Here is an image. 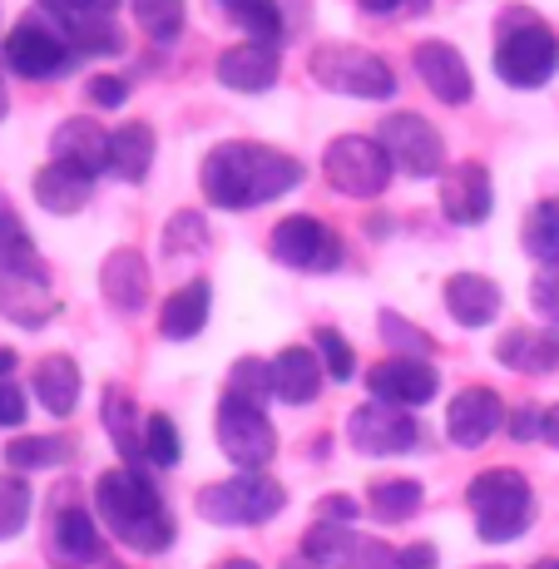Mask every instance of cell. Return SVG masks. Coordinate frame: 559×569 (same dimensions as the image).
Instances as JSON below:
<instances>
[{
    "mask_svg": "<svg viewBox=\"0 0 559 569\" xmlns=\"http://www.w3.org/2000/svg\"><path fill=\"white\" fill-rule=\"evenodd\" d=\"M302 163L292 154H278L268 144H253V139H233V144H213L203 159V199L213 208H258L272 203L282 193H292L302 183Z\"/></svg>",
    "mask_w": 559,
    "mask_h": 569,
    "instance_id": "6da1fadb",
    "label": "cell"
},
{
    "mask_svg": "<svg viewBox=\"0 0 559 569\" xmlns=\"http://www.w3.org/2000/svg\"><path fill=\"white\" fill-rule=\"evenodd\" d=\"M506 431L515 436V441H545V411L525 401V407H515L506 416Z\"/></svg>",
    "mask_w": 559,
    "mask_h": 569,
    "instance_id": "f6af8a7d",
    "label": "cell"
},
{
    "mask_svg": "<svg viewBox=\"0 0 559 569\" xmlns=\"http://www.w3.org/2000/svg\"><path fill=\"white\" fill-rule=\"evenodd\" d=\"M134 20L149 40L159 46H173L183 36V20H189V6L183 0H134Z\"/></svg>",
    "mask_w": 559,
    "mask_h": 569,
    "instance_id": "8d00e7d4",
    "label": "cell"
},
{
    "mask_svg": "<svg viewBox=\"0 0 559 569\" xmlns=\"http://www.w3.org/2000/svg\"><path fill=\"white\" fill-rule=\"evenodd\" d=\"M114 6L119 0H40V10H50V16H60V20H90V16L109 20Z\"/></svg>",
    "mask_w": 559,
    "mask_h": 569,
    "instance_id": "ee69618b",
    "label": "cell"
},
{
    "mask_svg": "<svg viewBox=\"0 0 559 569\" xmlns=\"http://www.w3.org/2000/svg\"><path fill=\"white\" fill-rule=\"evenodd\" d=\"M441 565V555H436V545L416 540V545H401L397 550V569H436Z\"/></svg>",
    "mask_w": 559,
    "mask_h": 569,
    "instance_id": "681fc988",
    "label": "cell"
},
{
    "mask_svg": "<svg viewBox=\"0 0 559 569\" xmlns=\"http://www.w3.org/2000/svg\"><path fill=\"white\" fill-rule=\"evenodd\" d=\"M367 16H421L431 10V0H357Z\"/></svg>",
    "mask_w": 559,
    "mask_h": 569,
    "instance_id": "c3c4849f",
    "label": "cell"
},
{
    "mask_svg": "<svg viewBox=\"0 0 559 569\" xmlns=\"http://www.w3.org/2000/svg\"><path fill=\"white\" fill-rule=\"evenodd\" d=\"M218 451L228 456L238 470H268V461L278 456V431L268 421V407H253V401L223 391L218 401Z\"/></svg>",
    "mask_w": 559,
    "mask_h": 569,
    "instance_id": "ba28073f",
    "label": "cell"
},
{
    "mask_svg": "<svg viewBox=\"0 0 559 569\" xmlns=\"http://www.w3.org/2000/svg\"><path fill=\"white\" fill-rule=\"evenodd\" d=\"M183 248H193V253H199V248H208V228H203V218H199V213H179V218L169 223V238H163V253L179 258Z\"/></svg>",
    "mask_w": 559,
    "mask_h": 569,
    "instance_id": "b9f144b4",
    "label": "cell"
},
{
    "mask_svg": "<svg viewBox=\"0 0 559 569\" xmlns=\"http://www.w3.org/2000/svg\"><path fill=\"white\" fill-rule=\"evenodd\" d=\"M530 302H535V312H540L545 322L559 327V262L555 268H540V278L530 282Z\"/></svg>",
    "mask_w": 559,
    "mask_h": 569,
    "instance_id": "7bdbcfd3",
    "label": "cell"
},
{
    "mask_svg": "<svg viewBox=\"0 0 559 569\" xmlns=\"http://www.w3.org/2000/svg\"><path fill=\"white\" fill-rule=\"evenodd\" d=\"M377 139H381V149H387L391 169L411 173V179H436L446 163V139L436 134V124H426L411 109H397V114L381 119Z\"/></svg>",
    "mask_w": 559,
    "mask_h": 569,
    "instance_id": "4fadbf2b",
    "label": "cell"
},
{
    "mask_svg": "<svg viewBox=\"0 0 559 569\" xmlns=\"http://www.w3.org/2000/svg\"><path fill=\"white\" fill-rule=\"evenodd\" d=\"M54 312H60V302H54L46 278H30V272H0V317H6V322L36 332V327L54 322Z\"/></svg>",
    "mask_w": 559,
    "mask_h": 569,
    "instance_id": "603a6c76",
    "label": "cell"
},
{
    "mask_svg": "<svg viewBox=\"0 0 559 569\" xmlns=\"http://www.w3.org/2000/svg\"><path fill=\"white\" fill-rule=\"evenodd\" d=\"M10 114V94H6V74H0V119Z\"/></svg>",
    "mask_w": 559,
    "mask_h": 569,
    "instance_id": "11a10c76",
    "label": "cell"
},
{
    "mask_svg": "<svg viewBox=\"0 0 559 569\" xmlns=\"http://www.w3.org/2000/svg\"><path fill=\"white\" fill-rule=\"evenodd\" d=\"M535 569H559V560H545V565H535Z\"/></svg>",
    "mask_w": 559,
    "mask_h": 569,
    "instance_id": "6f0895ef",
    "label": "cell"
},
{
    "mask_svg": "<svg viewBox=\"0 0 559 569\" xmlns=\"http://www.w3.org/2000/svg\"><path fill=\"white\" fill-rule=\"evenodd\" d=\"M322 173L337 193H347V199H377V193H387V183H391V159H387V149H381V139L342 134L327 144Z\"/></svg>",
    "mask_w": 559,
    "mask_h": 569,
    "instance_id": "9c48e42d",
    "label": "cell"
},
{
    "mask_svg": "<svg viewBox=\"0 0 559 569\" xmlns=\"http://www.w3.org/2000/svg\"><path fill=\"white\" fill-rule=\"evenodd\" d=\"M30 510H36V490L26 486V476L0 470V540H16L30 525Z\"/></svg>",
    "mask_w": 559,
    "mask_h": 569,
    "instance_id": "d590c367",
    "label": "cell"
},
{
    "mask_svg": "<svg viewBox=\"0 0 559 569\" xmlns=\"http://www.w3.org/2000/svg\"><path fill=\"white\" fill-rule=\"evenodd\" d=\"M278 569H317L312 560H288V565H278Z\"/></svg>",
    "mask_w": 559,
    "mask_h": 569,
    "instance_id": "9f6ffc18",
    "label": "cell"
},
{
    "mask_svg": "<svg viewBox=\"0 0 559 569\" xmlns=\"http://www.w3.org/2000/svg\"><path fill=\"white\" fill-rule=\"evenodd\" d=\"M208 308H213V288L199 278V282H183L169 302L159 308V332L169 342H189L208 327Z\"/></svg>",
    "mask_w": 559,
    "mask_h": 569,
    "instance_id": "83f0119b",
    "label": "cell"
},
{
    "mask_svg": "<svg viewBox=\"0 0 559 569\" xmlns=\"http://www.w3.org/2000/svg\"><path fill=\"white\" fill-rule=\"evenodd\" d=\"M94 510L104 530L134 555H163L179 535L159 486L144 476V466H114L94 480Z\"/></svg>",
    "mask_w": 559,
    "mask_h": 569,
    "instance_id": "7a4b0ae2",
    "label": "cell"
},
{
    "mask_svg": "<svg viewBox=\"0 0 559 569\" xmlns=\"http://www.w3.org/2000/svg\"><path fill=\"white\" fill-rule=\"evenodd\" d=\"M0 272H30V278H46V262H40V248L30 243L26 223H20L16 203L0 193Z\"/></svg>",
    "mask_w": 559,
    "mask_h": 569,
    "instance_id": "1f68e13d",
    "label": "cell"
},
{
    "mask_svg": "<svg viewBox=\"0 0 559 569\" xmlns=\"http://www.w3.org/2000/svg\"><path fill=\"white\" fill-rule=\"evenodd\" d=\"M16 362H20V357L10 352V347H0V381H10V371H16Z\"/></svg>",
    "mask_w": 559,
    "mask_h": 569,
    "instance_id": "f5cc1de1",
    "label": "cell"
},
{
    "mask_svg": "<svg viewBox=\"0 0 559 569\" xmlns=\"http://www.w3.org/2000/svg\"><path fill=\"white\" fill-rule=\"evenodd\" d=\"M100 292L114 312H124V317L144 312V302H149V262H144V253H139V248H114L100 268Z\"/></svg>",
    "mask_w": 559,
    "mask_h": 569,
    "instance_id": "7402d4cb",
    "label": "cell"
},
{
    "mask_svg": "<svg viewBox=\"0 0 559 569\" xmlns=\"http://www.w3.org/2000/svg\"><path fill=\"white\" fill-rule=\"evenodd\" d=\"M228 391L243 397V401H253V407H268L272 401V362H262V357L233 362V371H228Z\"/></svg>",
    "mask_w": 559,
    "mask_h": 569,
    "instance_id": "ab89813d",
    "label": "cell"
},
{
    "mask_svg": "<svg viewBox=\"0 0 559 569\" xmlns=\"http://www.w3.org/2000/svg\"><path fill=\"white\" fill-rule=\"evenodd\" d=\"M114 569H119V565H114Z\"/></svg>",
    "mask_w": 559,
    "mask_h": 569,
    "instance_id": "91938a15",
    "label": "cell"
},
{
    "mask_svg": "<svg viewBox=\"0 0 559 569\" xmlns=\"http://www.w3.org/2000/svg\"><path fill=\"white\" fill-rule=\"evenodd\" d=\"M312 342H317L312 352L322 357V371H327V377H332V381H347V377H352V371H357L352 347H347V337L337 332V327H317V337H312Z\"/></svg>",
    "mask_w": 559,
    "mask_h": 569,
    "instance_id": "60d3db41",
    "label": "cell"
},
{
    "mask_svg": "<svg viewBox=\"0 0 559 569\" xmlns=\"http://www.w3.org/2000/svg\"><path fill=\"white\" fill-rule=\"evenodd\" d=\"M525 253L535 262H545V268H555L559 262V199H545L530 208V218H525Z\"/></svg>",
    "mask_w": 559,
    "mask_h": 569,
    "instance_id": "e575fe53",
    "label": "cell"
},
{
    "mask_svg": "<svg viewBox=\"0 0 559 569\" xmlns=\"http://www.w3.org/2000/svg\"><path fill=\"white\" fill-rule=\"evenodd\" d=\"M377 327H381V337L391 342V352H397V357H416V362H426V357L436 352L431 332H426V327H416L411 317H401V312H381Z\"/></svg>",
    "mask_w": 559,
    "mask_h": 569,
    "instance_id": "f35d334b",
    "label": "cell"
},
{
    "mask_svg": "<svg viewBox=\"0 0 559 569\" xmlns=\"http://www.w3.org/2000/svg\"><path fill=\"white\" fill-rule=\"evenodd\" d=\"M50 154L60 163L84 169L90 179H100V173L109 169V134L100 129V119L70 114V119H60V129L50 134Z\"/></svg>",
    "mask_w": 559,
    "mask_h": 569,
    "instance_id": "44dd1931",
    "label": "cell"
},
{
    "mask_svg": "<svg viewBox=\"0 0 559 569\" xmlns=\"http://www.w3.org/2000/svg\"><path fill=\"white\" fill-rule=\"evenodd\" d=\"M416 74H421V84L436 94L441 104H466L470 100V64L466 54H460L456 46H446V40H421L416 46Z\"/></svg>",
    "mask_w": 559,
    "mask_h": 569,
    "instance_id": "ac0fdd59",
    "label": "cell"
},
{
    "mask_svg": "<svg viewBox=\"0 0 559 569\" xmlns=\"http://www.w3.org/2000/svg\"><path fill=\"white\" fill-rule=\"evenodd\" d=\"M30 193H36V203L46 208V213H80L84 203L94 199V179L84 169H74V163H60L50 159L46 169H36V179H30Z\"/></svg>",
    "mask_w": 559,
    "mask_h": 569,
    "instance_id": "cb8c5ba5",
    "label": "cell"
},
{
    "mask_svg": "<svg viewBox=\"0 0 559 569\" xmlns=\"http://www.w3.org/2000/svg\"><path fill=\"white\" fill-rule=\"evenodd\" d=\"M317 520L352 525V520H357V500H352V496H322V506H317Z\"/></svg>",
    "mask_w": 559,
    "mask_h": 569,
    "instance_id": "f907efd6",
    "label": "cell"
},
{
    "mask_svg": "<svg viewBox=\"0 0 559 569\" xmlns=\"http://www.w3.org/2000/svg\"><path fill=\"white\" fill-rule=\"evenodd\" d=\"M559 70V40L535 10H506L496 26V74L515 90H540Z\"/></svg>",
    "mask_w": 559,
    "mask_h": 569,
    "instance_id": "3957f363",
    "label": "cell"
},
{
    "mask_svg": "<svg viewBox=\"0 0 559 569\" xmlns=\"http://www.w3.org/2000/svg\"><path fill=\"white\" fill-rule=\"evenodd\" d=\"M179 461H183L179 426H173L163 411H153L149 421H144V466H153V470H173Z\"/></svg>",
    "mask_w": 559,
    "mask_h": 569,
    "instance_id": "74e56055",
    "label": "cell"
},
{
    "mask_svg": "<svg viewBox=\"0 0 559 569\" xmlns=\"http://www.w3.org/2000/svg\"><path fill=\"white\" fill-rule=\"evenodd\" d=\"M506 401L490 387H466L460 397L446 407V436L460 446V451H480L496 431H506Z\"/></svg>",
    "mask_w": 559,
    "mask_h": 569,
    "instance_id": "2e32d148",
    "label": "cell"
},
{
    "mask_svg": "<svg viewBox=\"0 0 559 569\" xmlns=\"http://www.w3.org/2000/svg\"><path fill=\"white\" fill-rule=\"evenodd\" d=\"M347 441L361 456H407L421 441V431H416L411 411L387 407V401H367V407L347 416Z\"/></svg>",
    "mask_w": 559,
    "mask_h": 569,
    "instance_id": "5bb4252c",
    "label": "cell"
},
{
    "mask_svg": "<svg viewBox=\"0 0 559 569\" xmlns=\"http://www.w3.org/2000/svg\"><path fill=\"white\" fill-rule=\"evenodd\" d=\"M288 490L268 476V470H238L228 480H213L193 496V510L208 525H228V530H248V525H268L272 516H282Z\"/></svg>",
    "mask_w": 559,
    "mask_h": 569,
    "instance_id": "5b68a950",
    "label": "cell"
},
{
    "mask_svg": "<svg viewBox=\"0 0 559 569\" xmlns=\"http://www.w3.org/2000/svg\"><path fill=\"white\" fill-rule=\"evenodd\" d=\"M218 6H223L228 20H238L253 40H262V46H282V36H288L278 0H218Z\"/></svg>",
    "mask_w": 559,
    "mask_h": 569,
    "instance_id": "836d02e7",
    "label": "cell"
},
{
    "mask_svg": "<svg viewBox=\"0 0 559 569\" xmlns=\"http://www.w3.org/2000/svg\"><path fill=\"white\" fill-rule=\"evenodd\" d=\"M446 312H451V322L456 327H490L500 317V282L496 278H486V272H451L446 278Z\"/></svg>",
    "mask_w": 559,
    "mask_h": 569,
    "instance_id": "ffe728a7",
    "label": "cell"
},
{
    "mask_svg": "<svg viewBox=\"0 0 559 569\" xmlns=\"http://www.w3.org/2000/svg\"><path fill=\"white\" fill-rule=\"evenodd\" d=\"M268 253H272V262H282V268H292V272H337L347 248L322 218L292 213L268 233Z\"/></svg>",
    "mask_w": 559,
    "mask_h": 569,
    "instance_id": "30bf717a",
    "label": "cell"
},
{
    "mask_svg": "<svg viewBox=\"0 0 559 569\" xmlns=\"http://www.w3.org/2000/svg\"><path fill=\"white\" fill-rule=\"evenodd\" d=\"M0 54H6V70L20 74V80H60L80 60L70 36L60 30V20L46 16V10H30L20 26H10Z\"/></svg>",
    "mask_w": 559,
    "mask_h": 569,
    "instance_id": "52a82bcc",
    "label": "cell"
},
{
    "mask_svg": "<svg viewBox=\"0 0 559 569\" xmlns=\"http://www.w3.org/2000/svg\"><path fill=\"white\" fill-rule=\"evenodd\" d=\"M26 421V391L16 381H0V431H16Z\"/></svg>",
    "mask_w": 559,
    "mask_h": 569,
    "instance_id": "7dc6e473",
    "label": "cell"
},
{
    "mask_svg": "<svg viewBox=\"0 0 559 569\" xmlns=\"http://www.w3.org/2000/svg\"><path fill=\"white\" fill-rule=\"evenodd\" d=\"M30 387H36L40 407H46L50 416H60V421L80 407V367H74V357H64V352L40 357Z\"/></svg>",
    "mask_w": 559,
    "mask_h": 569,
    "instance_id": "4316f807",
    "label": "cell"
},
{
    "mask_svg": "<svg viewBox=\"0 0 559 569\" xmlns=\"http://www.w3.org/2000/svg\"><path fill=\"white\" fill-rule=\"evenodd\" d=\"M322 381H327V371H322V357H317L312 347H288V352L272 357V397L288 401V407L317 401Z\"/></svg>",
    "mask_w": 559,
    "mask_h": 569,
    "instance_id": "d4e9b609",
    "label": "cell"
},
{
    "mask_svg": "<svg viewBox=\"0 0 559 569\" xmlns=\"http://www.w3.org/2000/svg\"><path fill=\"white\" fill-rule=\"evenodd\" d=\"M545 441L559 446V401L555 407H545Z\"/></svg>",
    "mask_w": 559,
    "mask_h": 569,
    "instance_id": "816d5d0a",
    "label": "cell"
},
{
    "mask_svg": "<svg viewBox=\"0 0 559 569\" xmlns=\"http://www.w3.org/2000/svg\"><path fill=\"white\" fill-rule=\"evenodd\" d=\"M307 74H312V84H322L332 94H352V100H391L397 94L391 64L361 46H342V40L317 46L307 54Z\"/></svg>",
    "mask_w": 559,
    "mask_h": 569,
    "instance_id": "8992f818",
    "label": "cell"
},
{
    "mask_svg": "<svg viewBox=\"0 0 559 569\" xmlns=\"http://www.w3.org/2000/svg\"><path fill=\"white\" fill-rule=\"evenodd\" d=\"M213 569H262V565L248 560V555H233V560H223V565H213Z\"/></svg>",
    "mask_w": 559,
    "mask_h": 569,
    "instance_id": "db71d44e",
    "label": "cell"
},
{
    "mask_svg": "<svg viewBox=\"0 0 559 569\" xmlns=\"http://www.w3.org/2000/svg\"><path fill=\"white\" fill-rule=\"evenodd\" d=\"M490 208H496V189H490V169L486 163H456L441 183V213L451 223L470 228V223H486Z\"/></svg>",
    "mask_w": 559,
    "mask_h": 569,
    "instance_id": "d6986e66",
    "label": "cell"
},
{
    "mask_svg": "<svg viewBox=\"0 0 559 569\" xmlns=\"http://www.w3.org/2000/svg\"><path fill=\"white\" fill-rule=\"evenodd\" d=\"M80 456V446L70 441V436H16V441L6 446V466L10 470H54V466H64V461H74Z\"/></svg>",
    "mask_w": 559,
    "mask_h": 569,
    "instance_id": "d6a6232c",
    "label": "cell"
},
{
    "mask_svg": "<svg viewBox=\"0 0 559 569\" xmlns=\"http://www.w3.org/2000/svg\"><path fill=\"white\" fill-rule=\"evenodd\" d=\"M367 387L377 401H387V407H426V401L441 391V377H436L431 362H416V357H387V362H377L367 371Z\"/></svg>",
    "mask_w": 559,
    "mask_h": 569,
    "instance_id": "9a60e30c",
    "label": "cell"
},
{
    "mask_svg": "<svg viewBox=\"0 0 559 569\" xmlns=\"http://www.w3.org/2000/svg\"><path fill=\"white\" fill-rule=\"evenodd\" d=\"M100 416H104L109 441H114L119 456H124V466H144V421L149 416H139L134 397L119 391V387H109L104 401H100Z\"/></svg>",
    "mask_w": 559,
    "mask_h": 569,
    "instance_id": "f1b7e54d",
    "label": "cell"
},
{
    "mask_svg": "<svg viewBox=\"0 0 559 569\" xmlns=\"http://www.w3.org/2000/svg\"><path fill=\"white\" fill-rule=\"evenodd\" d=\"M302 560H312L317 569H397V550L387 540L357 535L352 525L312 520L302 535Z\"/></svg>",
    "mask_w": 559,
    "mask_h": 569,
    "instance_id": "8fae6325",
    "label": "cell"
},
{
    "mask_svg": "<svg viewBox=\"0 0 559 569\" xmlns=\"http://www.w3.org/2000/svg\"><path fill=\"white\" fill-rule=\"evenodd\" d=\"M421 506H426V486L411 476H387V480H371L367 486V510L381 525H407L421 516Z\"/></svg>",
    "mask_w": 559,
    "mask_h": 569,
    "instance_id": "4dcf8cb0",
    "label": "cell"
},
{
    "mask_svg": "<svg viewBox=\"0 0 559 569\" xmlns=\"http://www.w3.org/2000/svg\"><path fill=\"white\" fill-rule=\"evenodd\" d=\"M282 80V54L278 46H262V40H243V46H228L218 54V84L238 94H262Z\"/></svg>",
    "mask_w": 559,
    "mask_h": 569,
    "instance_id": "e0dca14e",
    "label": "cell"
},
{
    "mask_svg": "<svg viewBox=\"0 0 559 569\" xmlns=\"http://www.w3.org/2000/svg\"><path fill=\"white\" fill-rule=\"evenodd\" d=\"M480 569H506V565H480Z\"/></svg>",
    "mask_w": 559,
    "mask_h": 569,
    "instance_id": "680465c9",
    "label": "cell"
},
{
    "mask_svg": "<svg viewBox=\"0 0 559 569\" xmlns=\"http://www.w3.org/2000/svg\"><path fill=\"white\" fill-rule=\"evenodd\" d=\"M466 506L476 516V535L486 545H510L535 525V490L520 470H480L466 486Z\"/></svg>",
    "mask_w": 559,
    "mask_h": 569,
    "instance_id": "277c9868",
    "label": "cell"
},
{
    "mask_svg": "<svg viewBox=\"0 0 559 569\" xmlns=\"http://www.w3.org/2000/svg\"><path fill=\"white\" fill-rule=\"evenodd\" d=\"M84 94H90V104H100V109H119L129 100V84L119 80V74H90Z\"/></svg>",
    "mask_w": 559,
    "mask_h": 569,
    "instance_id": "bcb514c9",
    "label": "cell"
},
{
    "mask_svg": "<svg viewBox=\"0 0 559 569\" xmlns=\"http://www.w3.org/2000/svg\"><path fill=\"white\" fill-rule=\"evenodd\" d=\"M153 163V129L144 119H129L109 134V173H119L124 183H144Z\"/></svg>",
    "mask_w": 559,
    "mask_h": 569,
    "instance_id": "f546056e",
    "label": "cell"
},
{
    "mask_svg": "<svg viewBox=\"0 0 559 569\" xmlns=\"http://www.w3.org/2000/svg\"><path fill=\"white\" fill-rule=\"evenodd\" d=\"M496 362L500 367H515V371H559V332H530V327H510L506 337L496 342Z\"/></svg>",
    "mask_w": 559,
    "mask_h": 569,
    "instance_id": "484cf974",
    "label": "cell"
},
{
    "mask_svg": "<svg viewBox=\"0 0 559 569\" xmlns=\"http://www.w3.org/2000/svg\"><path fill=\"white\" fill-rule=\"evenodd\" d=\"M46 555L60 569H94L104 565V535L90 510L74 500V490H60L50 506V530H46Z\"/></svg>",
    "mask_w": 559,
    "mask_h": 569,
    "instance_id": "7c38bea8",
    "label": "cell"
}]
</instances>
